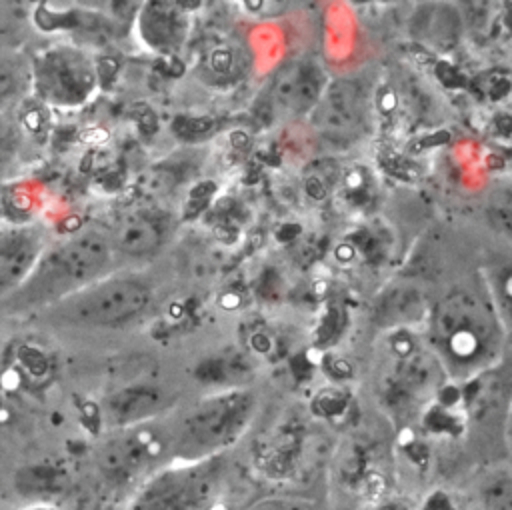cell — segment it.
Here are the masks:
<instances>
[{
    "instance_id": "8fae6325",
    "label": "cell",
    "mask_w": 512,
    "mask_h": 510,
    "mask_svg": "<svg viewBox=\"0 0 512 510\" xmlns=\"http://www.w3.org/2000/svg\"><path fill=\"white\" fill-rule=\"evenodd\" d=\"M186 32L184 12H180V4L170 2H154L146 4L140 16V34L152 48L168 50L182 42Z\"/></svg>"
},
{
    "instance_id": "52a82bcc",
    "label": "cell",
    "mask_w": 512,
    "mask_h": 510,
    "mask_svg": "<svg viewBox=\"0 0 512 510\" xmlns=\"http://www.w3.org/2000/svg\"><path fill=\"white\" fill-rule=\"evenodd\" d=\"M42 258V238L32 228H14L0 244V286L4 298L18 290Z\"/></svg>"
},
{
    "instance_id": "30bf717a",
    "label": "cell",
    "mask_w": 512,
    "mask_h": 510,
    "mask_svg": "<svg viewBox=\"0 0 512 510\" xmlns=\"http://www.w3.org/2000/svg\"><path fill=\"white\" fill-rule=\"evenodd\" d=\"M166 446L156 442L150 432H130L110 440L100 456L102 468L120 478H128L138 472L146 462L160 454Z\"/></svg>"
},
{
    "instance_id": "4fadbf2b",
    "label": "cell",
    "mask_w": 512,
    "mask_h": 510,
    "mask_svg": "<svg viewBox=\"0 0 512 510\" xmlns=\"http://www.w3.org/2000/svg\"><path fill=\"white\" fill-rule=\"evenodd\" d=\"M486 510H512V476L500 474L488 480L482 490Z\"/></svg>"
},
{
    "instance_id": "6da1fadb",
    "label": "cell",
    "mask_w": 512,
    "mask_h": 510,
    "mask_svg": "<svg viewBox=\"0 0 512 510\" xmlns=\"http://www.w3.org/2000/svg\"><path fill=\"white\" fill-rule=\"evenodd\" d=\"M108 258L110 248L102 236L84 234L72 238L42 254L26 282L10 294V300L16 308L48 302L56 306L90 286L106 266Z\"/></svg>"
},
{
    "instance_id": "9a60e30c",
    "label": "cell",
    "mask_w": 512,
    "mask_h": 510,
    "mask_svg": "<svg viewBox=\"0 0 512 510\" xmlns=\"http://www.w3.org/2000/svg\"><path fill=\"white\" fill-rule=\"evenodd\" d=\"M248 510H306L300 504H296L294 500H282V498H270V500H262L258 504H254Z\"/></svg>"
},
{
    "instance_id": "ba28073f",
    "label": "cell",
    "mask_w": 512,
    "mask_h": 510,
    "mask_svg": "<svg viewBox=\"0 0 512 510\" xmlns=\"http://www.w3.org/2000/svg\"><path fill=\"white\" fill-rule=\"evenodd\" d=\"M168 222L166 218L150 208H136L124 212L114 228L112 242L114 246L130 256L152 254L166 238Z\"/></svg>"
},
{
    "instance_id": "277c9868",
    "label": "cell",
    "mask_w": 512,
    "mask_h": 510,
    "mask_svg": "<svg viewBox=\"0 0 512 510\" xmlns=\"http://www.w3.org/2000/svg\"><path fill=\"white\" fill-rule=\"evenodd\" d=\"M220 502L218 466L208 458L154 476L138 494L134 510H220Z\"/></svg>"
},
{
    "instance_id": "5bb4252c",
    "label": "cell",
    "mask_w": 512,
    "mask_h": 510,
    "mask_svg": "<svg viewBox=\"0 0 512 510\" xmlns=\"http://www.w3.org/2000/svg\"><path fill=\"white\" fill-rule=\"evenodd\" d=\"M414 306H418V298H414V294L394 292L382 304V316H386V320H404L406 316L412 314Z\"/></svg>"
},
{
    "instance_id": "5b68a950",
    "label": "cell",
    "mask_w": 512,
    "mask_h": 510,
    "mask_svg": "<svg viewBox=\"0 0 512 510\" xmlns=\"http://www.w3.org/2000/svg\"><path fill=\"white\" fill-rule=\"evenodd\" d=\"M38 92L56 104H78L94 88L96 76L88 58L74 48L44 52L34 66Z\"/></svg>"
},
{
    "instance_id": "2e32d148",
    "label": "cell",
    "mask_w": 512,
    "mask_h": 510,
    "mask_svg": "<svg viewBox=\"0 0 512 510\" xmlns=\"http://www.w3.org/2000/svg\"><path fill=\"white\" fill-rule=\"evenodd\" d=\"M494 224L498 228H502L504 232H510L512 234V210H506V208H496L490 212Z\"/></svg>"
},
{
    "instance_id": "7c38bea8",
    "label": "cell",
    "mask_w": 512,
    "mask_h": 510,
    "mask_svg": "<svg viewBox=\"0 0 512 510\" xmlns=\"http://www.w3.org/2000/svg\"><path fill=\"white\" fill-rule=\"evenodd\" d=\"M158 402H162L160 392L152 388H130L114 394L108 402V416L112 422L130 424L134 420H140L144 416H150Z\"/></svg>"
},
{
    "instance_id": "7a4b0ae2",
    "label": "cell",
    "mask_w": 512,
    "mask_h": 510,
    "mask_svg": "<svg viewBox=\"0 0 512 510\" xmlns=\"http://www.w3.org/2000/svg\"><path fill=\"white\" fill-rule=\"evenodd\" d=\"M254 398L246 390H228L198 402L172 436L174 454L184 462L212 458L246 428Z\"/></svg>"
},
{
    "instance_id": "8992f818",
    "label": "cell",
    "mask_w": 512,
    "mask_h": 510,
    "mask_svg": "<svg viewBox=\"0 0 512 510\" xmlns=\"http://www.w3.org/2000/svg\"><path fill=\"white\" fill-rule=\"evenodd\" d=\"M366 96L354 80L330 82L312 110L318 132L336 142H354L366 126Z\"/></svg>"
},
{
    "instance_id": "9c48e42d",
    "label": "cell",
    "mask_w": 512,
    "mask_h": 510,
    "mask_svg": "<svg viewBox=\"0 0 512 510\" xmlns=\"http://www.w3.org/2000/svg\"><path fill=\"white\" fill-rule=\"evenodd\" d=\"M324 72L312 62H292L274 80V98L290 112L314 110L324 90Z\"/></svg>"
},
{
    "instance_id": "3957f363",
    "label": "cell",
    "mask_w": 512,
    "mask_h": 510,
    "mask_svg": "<svg viewBox=\"0 0 512 510\" xmlns=\"http://www.w3.org/2000/svg\"><path fill=\"white\" fill-rule=\"evenodd\" d=\"M150 304V290L136 278L116 276L92 282L54 306V314L80 326H116L142 314Z\"/></svg>"
}]
</instances>
